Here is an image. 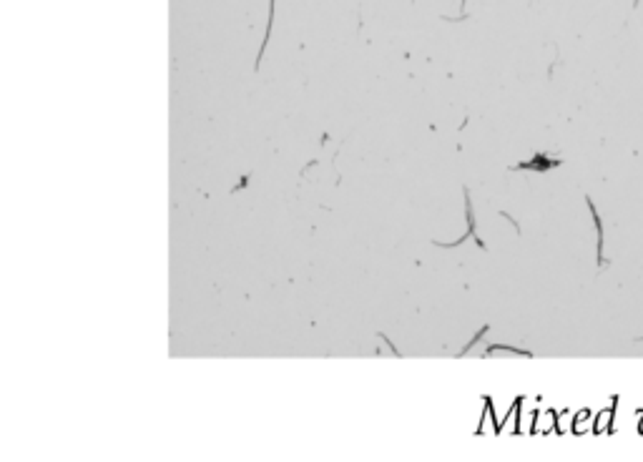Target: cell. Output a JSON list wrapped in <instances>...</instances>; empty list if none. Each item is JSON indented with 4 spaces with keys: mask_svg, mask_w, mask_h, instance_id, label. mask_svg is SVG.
<instances>
[{
    "mask_svg": "<svg viewBox=\"0 0 643 462\" xmlns=\"http://www.w3.org/2000/svg\"><path fill=\"white\" fill-rule=\"evenodd\" d=\"M635 6H638V0H633V8H635Z\"/></svg>",
    "mask_w": 643,
    "mask_h": 462,
    "instance_id": "3957f363",
    "label": "cell"
},
{
    "mask_svg": "<svg viewBox=\"0 0 643 462\" xmlns=\"http://www.w3.org/2000/svg\"><path fill=\"white\" fill-rule=\"evenodd\" d=\"M272 21H274V0H269V23H267V33H264V41H262V48H259L257 63H254V68H257V71H259V66H262V58H264V51H267L269 36H272Z\"/></svg>",
    "mask_w": 643,
    "mask_h": 462,
    "instance_id": "7a4b0ae2",
    "label": "cell"
},
{
    "mask_svg": "<svg viewBox=\"0 0 643 462\" xmlns=\"http://www.w3.org/2000/svg\"><path fill=\"white\" fill-rule=\"evenodd\" d=\"M588 201V208H590V213H593V221H595V231H598V264L600 267H605L608 262L603 259V223H600V218H598V211H595V206H593V198H585Z\"/></svg>",
    "mask_w": 643,
    "mask_h": 462,
    "instance_id": "6da1fadb",
    "label": "cell"
}]
</instances>
